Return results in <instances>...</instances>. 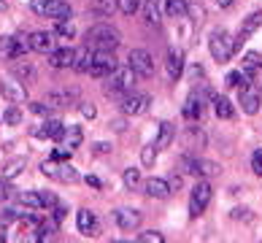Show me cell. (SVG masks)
<instances>
[{
    "label": "cell",
    "instance_id": "obj_1",
    "mask_svg": "<svg viewBox=\"0 0 262 243\" xmlns=\"http://www.w3.org/2000/svg\"><path fill=\"white\" fill-rule=\"evenodd\" d=\"M84 41H86V49H92V52H114L122 43V35L111 25H95L86 30Z\"/></svg>",
    "mask_w": 262,
    "mask_h": 243
},
{
    "label": "cell",
    "instance_id": "obj_2",
    "mask_svg": "<svg viewBox=\"0 0 262 243\" xmlns=\"http://www.w3.org/2000/svg\"><path fill=\"white\" fill-rule=\"evenodd\" d=\"M105 79H108V81H105V92H108V95H124V92L133 90V84H135L138 76H135V71L130 65H116Z\"/></svg>",
    "mask_w": 262,
    "mask_h": 243
},
{
    "label": "cell",
    "instance_id": "obj_3",
    "mask_svg": "<svg viewBox=\"0 0 262 243\" xmlns=\"http://www.w3.org/2000/svg\"><path fill=\"white\" fill-rule=\"evenodd\" d=\"M208 49H211V57L216 62H230L232 54H235V38L227 30H216L208 41Z\"/></svg>",
    "mask_w": 262,
    "mask_h": 243
},
{
    "label": "cell",
    "instance_id": "obj_4",
    "mask_svg": "<svg viewBox=\"0 0 262 243\" xmlns=\"http://www.w3.org/2000/svg\"><path fill=\"white\" fill-rule=\"evenodd\" d=\"M30 8L35 14H41V16H49V19H71L73 16V8L65 3V0H33Z\"/></svg>",
    "mask_w": 262,
    "mask_h": 243
},
{
    "label": "cell",
    "instance_id": "obj_5",
    "mask_svg": "<svg viewBox=\"0 0 262 243\" xmlns=\"http://www.w3.org/2000/svg\"><path fill=\"white\" fill-rule=\"evenodd\" d=\"M30 52V38L25 33L19 35H6L3 41H0V54L8 57V60H16V57H25Z\"/></svg>",
    "mask_w": 262,
    "mask_h": 243
},
{
    "label": "cell",
    "instance_id": "obj_6",
    "mask_svg": "<svg viewBox=\"0 0 262 243\" xmlns=\"http://www.w3.org/2000/svg\"><path fill=\"white\" fill-rule=\"evenodd\" d=\"M41 173L43 176H49L54 181H65V184H73L79 181V173H76V168H71L68 162H60V160H49L41 165Z\"/></svg>",
    "mask_w": 262,
    "mask_h": 243
},
{
    "label": "cell",
    "instance_id": "obj_7",
    "mask_svg": "<svg viewBox=\"0 0 262 243\" xmlns=\"http://www.w3.org/2000/svg\"><path fill=\"white\" fill-rule=\"evenodd\" d=\"M211 194H213V192H211V184H208V181L195 184V189H192V194H189V216H192V219L200 216V213L208 208Z\"/></svg>",
    "mask_w": 262,
    "mask_h": 243
},
{
    "label": "cell",
    "instance_id": "obj_8",
    "mask_svg": "<svg viewBox=\"0 0 262 243\" xmlns=\"http://www.w3.org/2000/svg\"><path fill=\"white\" fill-rule=\"evenodd\" d=\"M119 65L116 62V57H114V52H92V65H90V76H95V79H105L114 68Z\"/></svg>",
    "mask_w": 262,
    "mask_h": 243
},
{
    "label": "cell",
    "instance_id": "obj_9",
    "mask_svg": "<svg viewBox=\"0 0 262 243\" xmlns=\"http://www.w3.org/2000/svg\"><path fill=\"white\" fill-rule=\"evenodd\" d=\"M127 60H130L127 65L135 71V76H141V79H149V76L154 73V60H151V54L146 52V49H133Z\"/></svg>",
    "mask_w": 262,
    "mask_h": 243
},
{
    "label": "cell",
    "instance_id": "obj_10",
    "mask_svg": "<svg viewBox=\"0 0 262 243\" xmlns=\"http://www.w3.org/2000/svg\"><path fill=\"white\" fill-rule=\"evenodd\" d=\"M238 103H241V108H244V114L249 116H254L259 111V103H262V95H259V86L257 84H244L241 86V95H238Z\"/></svg>",
    "mask_w": 262,
    "mask_h": 243
},
{
    "label": "cell",
    "instance_id": "obj_11",
    "mask_svg": "<svg viewBox=\"0 0 262 243\" xmlns=\"http://www.w3.org/2000/svg\"><path fill=\"white\" fill-rule=\"evenodd\" d=\"M149 103H151V97L149 95H143V92H124L122 95V111L124 114H127V116H135V114H143V111H146L149 108Z\"/></svg>",
    "mask_w": 262,
    "mask_h": 243
},
{
    "label": "cell",
    "instance_id": "obj_12",
    "mask_svg": "<svg viewBox=\"0 0 262 243\" xmlns=\"http://www.w3.org/2000/svg\"><path fill=\"white\" fill-rule=\"evenodd\" d=\"M0 95H3L8 103H14V105L27 103V92H25L22 81H14V79H3V81H0Z\"/></svg>",
    "mask_w": 262,
    "mask_h": 243
},
{
    "label": "cell",
    "instance_id": "obj_13",
    "mask_svg": "<svg viewBox=\"0 0 262 243\" xmlns=\"http://www.w3.org/2000/svg\"><path fill=\"white\" fill-rule=\"evenodd\" d=\"M184 165H187V170L192 173V176H216L219 173V165L211 162V160H198V157H184Z\"/></svg>",
    "mask_w": 262,
    "mask_h": 243
},
{
    "label": "cell",
    "instance_id": "obj_14",
    "mask_svg": "<svg viewBox=\"0 0 262 243\" xmlns=\"http://www.w3.org/2000/svg\"><path fill=\"white\" fill-rule=\"evenodd\" d=\"M114 219H116V225H119V230L133 232V230H138V225H141V211H135V208H116Z\"/></svg>",
    "mask_w": 262,
    "mask_h": 243
},
{
    "label": "cell",
    "instance_id": "obj_15",
    "mask_svg": "<svg viewBox=\"0 0 262 243\" xmlns=\"http://www.w3.org/2000/svg\"><path fill=\"white\" fill-rule=\"evenodd\" d=\"M73 62H76V52L71 46L52 49V52H49V65L57 68V71H62V68H73Z\"/></svg>",
    "mask_w": 262,
    "mask_h": 243
},
{
    "label": "cell",
    "instance_id": "obj_16",
    "mask_svg": "<svg viewBox=\"0 0 262 243\" xmlns=\"http://www.w3.org/2000/svg\"><path fill=\"white\" fill-rule=\"evenodd\" d=\"M259 27H262V11L249 14V16H246V22H244V27H241V33H238V38H235V52L249 41V35H251V33L259 30Z\"/></svg>",
    "mask_w": 262,
    "mask_h": 243
},
{
    "label": "cell",
    "instance_id": "obj_17",
    "mask_svg": "<svg viewBox=\"0 0 262 243\" xmlns=\"http://www.w3.org/2000/svg\"><path fill=\"white\" fill-rule=\"evenodd\" d=\"M76 227H79V232L81 235H98L100 232V225H98V216H95L92 211H79V216H76Z\"/></svg>",
    "mask_w": 262,
    "mask_h": 243
},
{
    "label": "cell",
    "instance_id": "obj_18",
    "mask_svg": "<svg viewBox=\"0 0 262 243\" xmlns=\"http://www.w3.org/2000/svg\"><path fill=\"white\" fill-rule=\"evenodd\" d=\"M30 49L38 54H49L54 49V33H46V30H38V33H30Z\"/></svg>",
    "mask_w": 262,
    "mask_h": 243
},
{
    "label": "cell",
    "instance_id": "obj_19",
    "mask_svg": "<svg viewBox=\"0 0 262 243\" xmlns=\"http://www.w3.org/2000/svg\"><path fill=\"white\" fill-rule=\"evenodd\" d=\"M143 192H146L149 197H154V200H168L173 189H170V184L165 179H149L146 184H143Z\"/></svg>",
    "mask_w": 262,
    "mask_h": 243
},
{
    "label": "cell",
    "instance_id": "obj_20",
    "mask_svg": "<svg viewBox=\"0 0 262 243\" xmlns=\"http://www.w3.org/2000/svg\"><path fill=\"white\" fill-rule=\"evenodd\" d=\"M165 71H168V79L170 81H179L181 79V71H184V54H181V49H170V52H168Z\"/></svg>",
    "mask_w": 262,
    "mask_h": 243
},
{
    "label": "cell",
    "instance_id": "obj_21",
    "mask_svg": "<svg viewBox=\"0 0 262 243\" xmlns=\"http://www.w3.org/2000/svg\"><path fill=\"white\" fill-rule=\"evenodd\" d=\"M35 135H41V138H52V141L60 143L62 135H65V124H62L60 119H49L41 130H35Z\"/></svg>",
    "mask_w": 262,
    "mask_h": 243
},
{
    "label": "cell",
    "instance_id": "obj_22",
    "mask_svg": "<svg viewBox=\"0 0 262 243\" xmlns=\"http://www.w3.org/2000/svg\"><path fill=\"white\" fill-rule=\"evenodd\" d=\"M203 116V100H200V95L195 92L187 100V105H184V119H189V122H198Z\"/></svg>",
    "mask_w": 262,
    "mask_h": 243
},
{
    "label": "cell",
    "instance_id": "obj_23",
    "mask_svg": "<svg viewBox=\"0 0 262 243\" xmlns=\"http://www.w3.org/2000/svg\"><path fill=\"white\" fill-rule=\"evenodd\" d=\"M81 141H84V132H81V127L79 124H73V127H65V135H62V146H68V149H79L81 146Z\"/></svg>",
    "mask_w": 262,
    "mask_h": 243
},
{
    "label": "cell",
    "instance_id": "obj_24",
    "mask_svg": "<svg viewBox=\"0 0 262 243\" xmlns=\"http://www.w3.org/2000/svg\"><path fill=\"white\" fill-rule=\"evenodd\" d=\"M14 197L19 206H25V208H30V211H41V194L38 192H14Z\"/></svg>",
    "mask_w": 262,
    "mask_h": 243
},
{
    "label": "cell",
    "instance_id": "obj_25",
    "mask_svg": "<svg viewBox=\"0 0 262 243\" xmlns=\"http://www.w3.org/2000/svg\"><path fill=\"white\" fill-rule=\"evenodd\" d=\"M213 111H216V116L219 119H230L232 114H235V108H232V103H230V97H225V95H213Z\"/></svg>",
    "mask_w": 262,
    "mask_h": 243
},
{
    "label": "cell",
    "instance_id": "obj_26",
    "mask_svg": "<svg viewBox=\"0 0 262 243\" xmlns=\"http://www.w3.org/2000/svg\"><path fill=\"white\" fill-rule=\"evenodd\" d=\"M173 135H176V130H173V124H170V122H160V135H157V141H154V146H157V151L168 149V146L173 143Z\"/></svg>",
    "mask_w": 262,
    "mask_h": 243
},
{
    "label": "cell",
    "instance_id": "obj_27",
    "mask_svg": "<svg viewBox=\"0 0 262 243\" xmlns=\"http://www.w3.org/2000/svg\"><path fill=\"white\" fill-rule=\"evenodd\" d=\"M259 68H262V54L259 52H246V57H244V73L249 76V79H254Z\"/></svg>",
    "mask_w": 262,
    "mask_h": 243
},
{
    "label": "cell",
    "instance_id": "obj_28",
    "mask_svg": "<svg viewBox=\"0 0 262 243\" xmlns=\"http://www.w3.org/2000/svg\"><path fill=\"white\" fill-rule=\"evenodd\" d=\"M73 100V92H52L46 97V108H68Z\"/></svg>",
    "mask_w": 262,
    "mask_h": 243
},
{
    "label": "cell",
    "instance_id": "obj_29",
    "mask_svg": "<svg viewBox=\"0 0 262 243\" xmlns=\"http://www.w3.org/2000/svg\"><path fill=\"white\" fill-rule=\"evenodd\" d=\"M187 3L184 0H165V14L168 16H176V19H181V16H187Z\"/></svg>",
    "mask_w": 262,
    "mask_h": 243
},
{
    "label": "cell",
    "instance_id": "obj_30",
    "mask_svg": "<svg viewBox=\"0 0 262 243\" xmlns=\"http://www.w3.org/2000/svg\"><path fill=\"white\" fill-rule=\"evenodd\" d=\"M141 8H143V19H146L149 25L157 27V25H160V11H157V3H154V0H146V3H143Z\"/></svg>",
    "mask_w": 262,
    "mask_h": 243
},
{
    "label": "cell",
    "instance_id": "obj_31",
    "mask_svg": "<svg viewBox=\"0 0 262 243\" xmlns=\"http://www.w3.org/2000/svg\"><path fill=\"white\" fill-rule=\"evenodd\" d=\"M114 8H116V0H92V11L98 16H111Z\"/></svg>",
    "mask_w": 262,
    "mask_h": 243
},
{
    "label": "cell",
    "instance_id": "obj_32",
    "mask_svg": "<svg viewBox=\"0 0 262 243\" xmlns=\"http://www.w3.org/2000/svg\"><path fill=\"white\" fill-rule=\"evenodd\" d=\"M90 65H92V49H86L81 57L76 54V62H73V71L76 73H86V71H90Z\"/></svg>",
    "mask_w": 262,
    "mask_h": 243
},
{
    "label": "cell",
    "instance_id": "obj_33",
    "mask_svg": "<svg viewBox=\"0 0 262 243\" xmlns=\"http://www.w3.org/2000/svg\"><path fill=\"white\" fill-rule=\"evenodd\" d=\"M122 181H124V187L127 189H135L141 184V173H138V168H127L122 173Z\"/></svg>",
    "mask_w": 262,
    "mask_h": 243
},
{
    "label": "cell",
    "instance_id": "obj_34",
    "mask_svg": "<svg viewBox=\"0 0 262 243\" xmlns=\"http://www.w3.org/2000/svg\"><path fill=\"white\" fill-rule=\"evenodd\" d=\"M244 84H249V76H246L244 71H232V73H227V86H230V90H235V86L241 90Z\"/></svg>",
    "mask_w": 262,
    "mask_h": 243
},
{
    "label": "cell",
    "instance_id": "obj_35",
    "mask_svg": "<svg viewBox=\"0 0 262 243\" xmlns=\"http://www.w3.org/2000/svg\"><path fill=\"white\" fill-rule=\"evenodd\" d=\"M22 170H25V160H11V162L6 165V170H3V179L11 181V179H14V176H19Z\"/></svg>",
    "mask_w": 262,
    "mask_h": 243
},
{
    "label": "cell",
    "instance_id": "obj_36",
    "mask_svg": "<svg viewBox=\"0 0 262 243\" xmlns=\"http://www.w3.org/2000/svg\"><path fill=\"white\" fill-rule=\"evenodd\" d=\"M116 8H119L124 16H133L141 8V0H116Z\"/></svg>",
    "mask_w": 262,
    "mask_h": 243
},
{
    "label": "cell",
    "instance_id": "obj_37",
    "mask_svg": "<svg viewBox=\"0 0 262 243\" xmlns=\"http://www.w3.org/2000/svg\"><path fill=\"white\" fill-rule=\"evenodd\" d=\"M54 35H62V38H73L76 35V27L71 25V19H60L54 27Z\"/></svg>",
    "mask_w": 262,
    "mask_h": 243
},
{
    "label": "cell",
    "instance_id": "obj_38",
    "mask_svg": "<svg viewBox=\"0 0 262 243\" xmlns=\"http://www.w3.org/2000/svg\"><path fill=\"white\" fill-rule=\"evenodd\" d=\"M154 160H157V146H154V143L143 146V151H141V162H143V168H151Z\"/></svg>",
    "mask_w": 262,
    "mask_h": 243
},
{
    "label": "cell",
    "instance_id": "obj_39",
    "mask_svg": "<svg viewBox=\"0 0 262 243\" xmlns=\"http://www.w3.org/2000/svg\"><path fill=\"white\" fill-rule=\"evenodd\" d=\"M3 122L6 124H19V122H22V111L11 103V108H6V114H3Z\"/></svg>",
    "mask_w": 262,
    "mask_h": 243
},
{
    "label": "cell",
    "instance_id": "obj_40",
    "mask_svg": "<svg viewBox=\"0 0 262 243\" xmlns=\"http://www.w3.org/2000/svg\"><path fill=\"white\" fill-rule=\"evenodd\" d=\"M138 240L141 243H165V235L162 232H141Z\"/></svg>",
    "mask_w": 262,
    "mask_h": 243
},
{
    "label": "cell",
    "instance_id": "obj_41",
    "mask_svg": "<svg viewBox=\"0 0 262 243\" xmlns=\"http://www.w3.org/2000/svg\"><path fill=\"white\" fill-rule=\"evenodd\" d=\"M38 194H41V206H43V211L57 206V194H54V192H38Z\"/></svg>",
    "mask_w": 262,
    "mask_h": 243
},
{
    "label": "cell",
    "instance_id": "obj_42",
    "mask_svg": "<svg viewBox=\"0 0 262 243\" xmlns=\"http://www.w3.org/2000/svg\"><path fill=\"white\" fill-rule=\"evenodd\" d=\"M251 170H254L257 176H262V149H257L251 154Z\"/></svg>",
    "mask_w": 262,
    "mask_h": 243
},
{
    "label": "cell",
    "instance_id": "obj_43",
    "mask_svg": "<svg viewBox=\"0 0 262 243\" xmlns=\"http://www.w3.org/2000/svg\"><path fill=\"white\" fill-rule=\"evenodd\" d=\"M11 194H14V187L8 184V179H3L0 181V200H8Z\"/></svg>",
    "mask_w": 262,
    "mask_h": 243
},
{
    "label": "cell",
    "instance_id": "obj_44",
    "mask_svg": "<svg viewBox=\"0 0 262 243\" xmlns=\"http://www.w3.org/2000/svg\"><path fill=\"white\" fill-rule=\"evenodd\" d=\"M52 160L68 162V160H71V149H54V151H52Z\"/></svg>",
    "mask_w": 262,
    "mask_h": 243
},
{
    "label": "cell",
    "instance_id": "obj_45",
    "mask_svg": "<svg viewBox=\"0 0 262 243\" xmlns=\"http://www.w3.org/2000/svg\"><path fill=\"white\" fill-rule=\"evenodd\" d=\"M52 211H54V219H57V222H62V219H65V213H68V206H65V203H60V200H57V206H54Z\"/></svg>",
    "mask_w": 262,
    "mask_h": 243
},
{
    "label": "cell",
    "instance_id": "obj_46",
    "mask_svg": "<svg viewBox=\"0 0 262 243\" xmlns=\"http://www.w3.org/2000/svg\"><path fill=\"white\" fill-rule=\"evenodd\" d=\"M79 111H81V116L92 119V116H95V105H92V103H81V105H79Z\"/></svg>",
    "mask_w": 262,
    "mask_h": 243
},
{
    "label": "cell",
    "instance_id": "obj_47",
    "mask_svg": "<svg viewBox=\"0 0 262 243\" xmlns=\"http://www.w3.org/2000/svg\"><path fill=\"white\" fill-rule=\"evenodd\" d=\"M14 73H19V76H25V79H33V68L30 65H22V68H14Z\"/></svg>",
    "mask_w": 262,
    "mask_h": 243
},
{
    "label": "cell",
    "instance_id": "obj_48",
    "mask_svg": "<svg viewBox=\"0 0 262 243\" xmlns=\"http://www.w3.org/2000/svg\"><path fill=\"white\" fill-rule=\"evenodd\" d=\"M84 181H86V184H90V187H95V189H100V187H103V181H100L98 176H86Z\"/></svg>",
    "mask_w": 262,
    "mask_h": 243
},
{
    "label": "cell",
    "instance_id": "obj_49",
    "mask_svg": "<svg viewBox=\"0 0 262 243\" xmlns=\"http://www.w3.org/2000/svg\"><path fill=\"white\" fill-rule=\"evenodd\" d=\"M108 149H111V146H105V143H95V151H98V154H105Z\"/></svg>",
    "mask_w": 262,
    "mask_h": 243
},
{
    "label": "cell",
    "instance_id": "obj_50",
    "mask_svg": "<svg viewBox=\"0 0 262 243\" xmlns=\"http://www.w3.org/2000/svg\"><path fill=\"white\" fill-rule=\"evenodd\" d=\"M216 3H219V6H222V8H230V6H232V3H235V0H216Z\"/></svg>",
    "mask_w": 262,
    "mask_h": 243
},
{
    "label": "cell",
    "instance_id": "obj_51",
    "mask_svg": "<svg viewBox=\"0 0 262 243\" xmlns=\"http://www.w3.org/2000/svg\"><path fill=\"white\" fill-rule=\"evenodd\" d=\"M3 8H6V3H3V0H0V11H3Z\"/></svg>",
    "mask_w": 262,
    "mask_h": 243
}]
</instances>
